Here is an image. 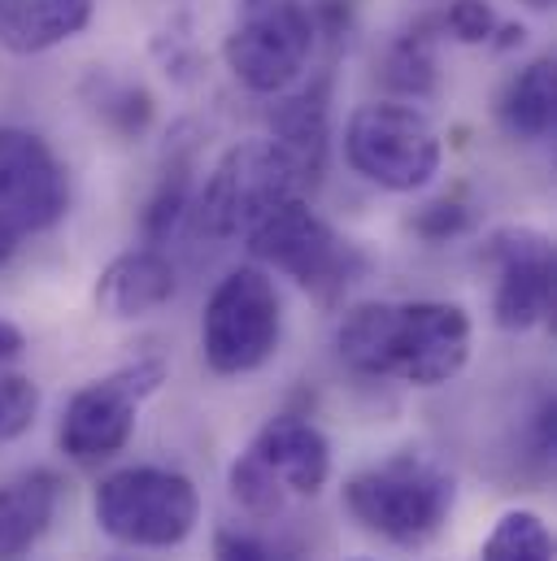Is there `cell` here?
Here are the masks:
<instances>
[{"label":"cell","mask_w":557,"mask_h":561,"mask_svg":"<svg viewBox=\"0 0 557 561\" xmlns=\"http://www.w3.org/2000/svg\"><path fill=\"white\" fill-rule=\"evenodd\" d=\"M470 335L453 300H366L340 318L336 353L353 375L440 388L470 362Z\"/></svg>","instance_id":"1"},{"label":"cell","mask_w":557,"mask_h":561,"mask_svg":"<svg viewBox=\"0 0 557 561\" xmlns=\"http://www.w3.org/2000/svg\"><path fill=\"white\" fill-rule=\"evenodd\" d=\"M453 474L418 453H397L371 470H357L344 483V510L353 514V523L406 549L440 536L453 514Z\"/></svg>","instance_id":"2"},{"label":"cell","mask_w":557,"mask_h":561,"mask_svg":"<svg viewBox=\"0 0 557 561\" xmlns=\"http://www.w3.org/2000/svg\"><path fill=\"white\" fill-rule=\"evenodd\" d=\"M305 179L271 136L227 148L205 187L192 192V227L205 240H245L278 205L305 196Z\"/></svg>","instance_id":"3"},{"label":"cell","mask_w":557,"mask_h":561,"mask_svg":"<svg viewBox=\"0 0 557 561\" xmlns=\"http://www.w3.org/2000/svg\"><path fill=\"white\" fill-rule=\"evenodd\" d=\"M318 44L309 0H236L223 35V61L240 88L278 96L305 79Z\"/></svg>","instance_id":"4"},{"label":"cell","mask_w":557,"mask_h":561,"mask_svg":"<svg viewBox=\"0 0 557 561\" xmlns=\"http://www.w3.org/2000/svg\"><path fill=\"white\" fill-rule=\"evenodd\" d=\"M327 479L331 439L322 435V426L305 414H278L231 466V496L249 514L271 518L287 505V496H318Z\"/></svg>","instance_id":"5"},{"label":"cell","mask_w":557,"mask_h":561,"mask_svg":"<svg viewBox=\"0 0 557 561\" xmlns=\"http://www.w3.org/2000/svg\"><path fill=\"white\" fill-rule=\"evenodd\" d=\"M92 514L105 536L136 549H174L196 531V483L166 466H127L101 479Z\"/></svg>","instance_id":"6"},{"label":"cell","mask_w":557,"mask_h":561,"mask_svg":"<svg viewBox=\"0 0 557 561\" xmlns=\"http://www.w3.org/2000/svg\"><path fill=\"white\" fill-rule=\"evenodd\" d=\"M283 309L275 279L258 266H240L205 300L201 318V357L214 375H253L278 353Z\"/></svg>","instance_id":"7"},{"label":"cell","mask_w":557,"mask_h":561,"mask_svg":"<svg viewBox=\"0 0 557 561\" xmlns=\"http://www.w3.org/2000/svg\"><path fill=\"white\" fill-rule=\"evenodd\" d=\"M444 157L431 118L406 101L357 105L344 123V161L384 192H418L435 179Z\"/></svg>","instance_id":"8"},{"label":"cell","mask_w":557,"mask_h":561,"mask_svg":"<svg viewBox=\"0 0 557 561\" xmlns=\"http://www.w3.org/2000/svg\"><path fill=\"white\" fill-rule=\"evenodd\" d=\"M245 240H249L258 262L283 271L305 291H314L318 300H336L366 271V257L357 253V244H349L327 218H318L305 196L278 205L275 214L262 218Z\"/></svg>","instance_id":"9"},{"label":"cell","mask_w":557,"mask_h":561,"mask_svg":"<svg viewBox=\"0 0 557 561\" xmlns=\"http://www.w3.org/2000/svg\"><path fill=\"white\" fill-rule=\"evenodd\" d=\"M161 379H166L161 362H136V366H123V370L79 388L57 426L61 453L75 457L79 466H96V461L123 453L136 431L139 401L148 392H157Z\"/></svg>","instance_id":"10"},{"label":"cell","mask_w":557,"mask_h":561,"mask_svg":"<svg viewBox=\"0 0 557 561\" xmlns=\"http://www.w3.org/2000/svg\"><path fill=\"white\" fill-rule=\"evenodd\" d=\"M488 262L497 266L492 318L505 331H532L554 318V240L536 227H501L488 236Z\"/></svg>","instance_id":"11"},{"label":"cell","mask_w":557,"mask_h":561,"mask_svg":"<svg viewBox=\"0 0 557 561\" xmlns=\"http://www.w3.org/2000/svg\"><path fill=\"white\" fill-rule=\"evenodd\" d=\"M70 179L57 152L22 127H0V214L26 236L66 218Z\"/></svg>","instance_id":"12"},{"label":"cell","mask_w":557,"mask_h":561,"mask_svg":"<svg viewBox=\"0 0 557 561\" xmlns=\"http://www.w3.org/2000/svg\"><path fill=\"white\" fill-rule=\"evenodd\" d=\"M271 140L287 152L305 187L322 179L331 152V75H314L309 83L278 92L271 105Z\"/></svg>","instance_id":"13"},{"label":"cell","mask_w":557,"mask_h":561,"mask_svg":"<svg viewBox=\"0 0 557 561\" xmlns=\"http://www.w3.org/2000/svg\"><path fill=\"white\" fill-rule=\"evenodd\" d=\"M92 18L96 0H0V48L35 57L83 35Z\"/></svg>","instance_id":"14"},{"label":"cell","mask_w":557,"mask_h":561,"mask_svg":"<svg viewBox=\"0 0 557 561\" xmlns=\"http://www.w3.org/2000/svg\"><path fill=\"white\" fill-rule=\"evenodd\" d=\"M174 296V266L157 244L114 257L96 279V305L110 318H144Z\"/></svg>","instance_id":"15"},{"label":"cell","mask_w":557,"mask_h":561,"mask_svg":"<svg viewBox=\"0 0 557 561\" xmlns=\"http://www.w3.org/2000/svg\"><path fill=\"white\" fill-rule=\"evenodd\" d=\"M497 123L510 140L541 144L554 136L557 123V66L554 57H536L527 61L519 75H510V83L497 96Z\"/></svg>","instance_id":"16"},{"label":"cell","mask_w":557,"mask_h":561,"mask_svg":"<svg viewBox=\"0 0 557 561\" xmlns=\"http://www.w3.org/2000/svg\"><path fill=\"white\" fill-rule=\"evenodd\" d=\"M61 479L53 470H26L9 483H0V561H18L57 514Z\"/></svg>","instance_id":"17"},{"label":"cell","mask_w":557,"mask_h":561,"mask_svg":"<svg viewBox=\"0 0 557 561\" xmlns=\"http://www.w3.org/2000/svg\"><path fill=\"white\" fill-rule=\"evenodd\" d=\"M79 96L96 114V123L110 127L123 140H139L152 127V96L139 88L136 79H123L114 70H88Z\"/></svg>","instance_id":"18"},{"label":"cell","mask_w":557,"mask_h":561,"mask_svg":"<svg viewBox=\"0 0 557 561\" xmlns=\"http://www.w3.org/2000/svg\"><path fill=\"white\" fill-rule=\"evenodd\" d=\"M444 31H440V18L431 13V18H418L410 31H401L397 39H393V48H388V61H384V79H388V88L393 92H401V96H431L435 92V39H440Z\"/></svg>","instance_id":"19"},{"label":"cell","mask_w":557,"mask_h":561,"mask_svg":"<svg viewBox=\"0 0 557 561\" xmlns=\"http://www.w3.org/2000/svg\"><path fill=\"white\" fill-rule=\"evenodd\" d=\"M479 561H554V531L532 510H510L492 523Z\"/></svg>","instance_id":"20"},{"label":"cell","mask_w":557,"mask_h":561,"mask_svg":"<svg viewBox=\"0 0 557 561\" xmlns=\"http://www.w3.org/2000/svg\"><path fill=\"white\" fill-rule=\"evenodd\" d=\"M192 192H196V179H192V148H183V152L170 157V165H166V174H161V183H157V192H152V201H148V209H144V236H148V244L166 240V236L187 218Z\"/></svg>","instance_id":"21"},{"label":"cell","mask_w":557,"mask_h":561,"mask_svg":"<svg viewBox=\"0 0 557 561\" xmlns=\"http://www.w3.org/2000/svg\"><path fill=\"white\" fill-rule=\"evenodd\" d=\"M152 57L161 61V70H166L174 83H192V79H201V70H205V53L196 48L192 18H187V13H174V18L152 35Z\"/></svg>","instance_id":"22"},{"label":"cell","mask_w":557,"mask_h":561,"mask_svg":"<svg viewBox=\"0 0 557 561\" xmlns=\"http://www.w3.org/2000/svg\"><path fill=\"white\" fill-rule=\"evenodd\" d=\"M39 414V388L26 375H0V444L31 431Z\"/></svg>","instance_id":"23"},{"label":"cell","mask_w":557,"mask_h":561,"mask_svg":"<svg viewBox=\"0 0 557 561\" xmlns=\"http://www.w3.org/2000/svg\"><path fill=\"white\" fill-rule=\"evenodd\" d=\"M440 18V31L444 35H453L457 44H488L492 39V31H497V13L484 4V0H453L444 13H435Z\"/></svg>","instance_id":"24"},{"label":"cell","mask_w":557,"mask_h":561,"mask_svg":"<svg viewBox=\"0 0 557 561\" xmlns=\"http://www.w3.org/2000/svg\"><path fill=\"white\" fill-rule=\"evenodd\" d=\"M470 227V205H462L457 196H444V201H431V205H422L414 218V231L422 240H453V236H462Z\"/></svg>","instance_id":"25"},{"label":"cell","mask_w":557,"mask_h":561,"mask_svg":"<svg viewBox=\"0 0 557 561\" xmlns=\"http://www.w3.org/2000/svg\"><path fill=\"white\" fill-rule=\"evenodd\" d=\"M214 561H296V558L283 553V549H271L266 540H258L249 531H218Z\"/></svg>","instance_id":"26"},{"label":"cell","mask_w":557,"mask_h":561,"mask_svg":"<svg viewBox=\"0 0 557 561\" xmlns=\"http://www.w3.org/2000/svg\"><path fill=\"white\" fill-rule=\"evenodd\" d=\"M18 244H22V231L0 214V266H9L13 262V253H18Z\"/></svg>","instance_id":"27"},{"label":"cell","mask_w":557,"mask_h":561,"mask_svg":"<svg viewBox=\"0 0 557 561\" xmlns=\"http://www.w3.org/2000/svg\"><path fill=\"white\" fill-rule=\"evenodd\" d=\"M22 344H26V340H22V331H18L9 318H0V362L18 357V353H22Z\"/></svg>","instance_id":"28"},{"label":"cell","mask_w":557,"mask_h":561,"mask_svg":"<svg viewBox=\"0 0 557 561\" xmlns=\"http://www.w3.org/2000/svg\"><path fill=\"white\" fill-rule=\"evenodd\" d=\"M523 4H527V9H541V13H545V9H554V0H523Z\"/></svg>","instance_id":"29"}]
</instances>
